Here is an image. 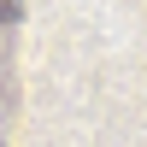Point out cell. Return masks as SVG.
Masks as SVG:
<instances>
[{"instance_id":"1","label":"cell","mask_w":147,"mask_h":147,"mask_svg":"<svg viewBox=\"0 0 147 147\" xmlns=\"http://www.w3.org/2000/svg\"><path fill=\"white\" fill-rule=\"evenodd\" d=\"M24 18V0H0V24H18Z\"/></svg>"}]
</instances>
